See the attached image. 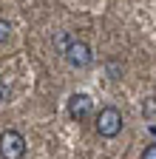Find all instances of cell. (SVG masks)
I'll return each instance as SVG.
<instances>
[{"label": "cell", "instance_id": "obj_2", "mask_svg": "<svg viewBox=\"0 0 156 159\" xmlns=\"http://www.w3.org/2000/svg\"><path fill=\"white\" fill-rule=\"evenodd\" d=\"M0 156L3 159H23L26 156V139L20 131H3L0 134Z\"/></svg>", "mask_w": 156, "mask_h": 159}, {"label": "cell", "instance_id": "obj_5", "mask_svg": "<svg viewBox=\"0 0 156 159\" xmlns=\"http://www.w3.org/2000/svg\"><path fill=\"white\" fill-rule=\"evenodd\" d=\"M9 37H11V23H9V20H3V17H0V46H3V43H6Z\"/></svg>", "mask_w": 156, "mask_h": 159}, {"label": "cell", "instance_id": "obj_6", "mask_svg": "<svg viewBox=\"0 0 156 159\" xmlns=\"http://www.w3.org/2000/svg\"><path fill=\"white\" fill-rule=\"evenodd\" d=\"M9 97H11V91H9V85L0 80V102H9Z\"/></svg>", "mask_w": 156, "mask_h": 159}, {"label": "cell", "instance_id": "obj_4", "mask_svg": "<svg viewBox=\"0 0 156 159\" xmlns=\"http://www.w3.org/2000/svg\"><path fill=\"white\" fill-rule=\"evenodd\" d=\"M91 108H94V102H91L88 94H74V97L68 99V114H71L74 119H88Z\"/></svg>", "mask_w": 156, "mask_h": 159}, {"label": "cell", "instance_id": "obj_7", "mask_svg": "<svg viewBox=\"0 0 156 159\" xmlns=\"http://www.w3.org/2000/svg\"><path fill=\"white\" fill-rule=\"evenodd\" d=\"M142 159H156V145H148L142 151Z\"/></svg>", "mask_w": 156, "mask_h": 159}, {"label": "cell", "instance_id": "obj_3", "mask_svg": "<svg viewBox=\"0 0 156 159\" xmlns=\"http://www.w3.org/2000/svg\"><path fill=\"white\" fill-rule=\"evenodd\" d=\"M122 131V114L116 111V108H102L100 114H96V134L100 136H105V139H111V136H116Z\"/></svg>", "mask_w": 156, "mask_h": 159}, {"label": "cell", "instance_id": "obj_1", "mask_svg": "<svg viewBox=\"0 0 156 159\" xmlns=\"http://www.w3.org/2000/svg\"><path fill=\"white\" fill-rule=\"evenodd\" d=\"M63 54H65V60H68V66H74V68H88V66L94 63L91 46L85 43V40H77V37L68 40V46H65Z\"/></svg>", "mask_w": 156, "mask_h": 159}]
</instances>
